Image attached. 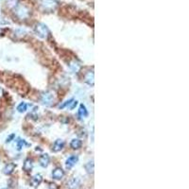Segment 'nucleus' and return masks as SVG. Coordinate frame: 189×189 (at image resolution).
Instances as JSON below:
<instances>
[{
	"mask_svg": "<svg viewBox=\"0 0 189 189\" xmlns=\"http://www.w3.org/2000/svg\"><path fill=\"white\" fill-rule=\"evenodd\" d=\"M34 31L40 38H43V39H46L49 35L48 28L43 23H38L37 25L34 27Z\"/></svg>",
	"mask_w": 189,
	"mask_h": 189,
	"instance_id": "1",
	"label": "nucleus"
},
{
	"mask_svg": "<svg viewBox=\"0 0 189 189\" xmlns=\"http://www.w3.org/2000/svg\"><path fill=\"white\" fill-rule=\"evenodd\" d=\"M41 4L45 8V10H55L58 6V2L56 0H41Z\"/></svg>",
	"mask_w": 189,
	"mask_h": 189,
	"instance_id": "2",
	"label": "nucleus"
},
{
	"mask_svg": "<svg viewBox=\"0 0 189 189\" xmlns=\"http://www.w3.org/2000/svg\"><path fill=\"white\" fill-rule=\"evenodd\" d=\"M53 99H54V97L50 92H45L41 97V100L45 105H50L53 102Z\"/></svg>",
	"mask_w": 189,
	"mask_h": 189,
	"instance_id": "3",
	"label": "nucleus"
},
{
	"mask_svg": "<svg viewBox=\"0 0 189 189\" xmlns=\"http://www.w3.org/2000/svg\"><path fill=\"white\" fill-rule=\"evenodd\" d=\"M64 171L61 167H57L52 171V178L54 180H62L64 177Z\"/></svg>",
	"mask_w": 189,
	"mask_h": 189,
	"instance_id": "4",
	"label": "nucleus"
},
{
	"mask_svg": "<svg viewBox=\"0 0 189 189\" xmlns=\"http://www.w3.org/2000/svg\"><path fill=\"white\" fill-rule=\"evenodd\" d=\"M16 14L21 19L26 18L27 16H28V10L25 7H23V6H19V7L16 9Z\"/></svg>",
	"mask_w": 189,
	"mask_h": 189,
	"instance_id": "5",
	"label": "nucleus"
},
{
	"mask_svg": "<svg viewBox=\"0 0 189 189\" xmlns=\"http://www.w3.org/2000/svg\"><path fill=\"white\" fill-rule=\"evenodd\" d=\"M79 161V157L77 156V155H72V156H70L68 157V159L66 160L65 162V164H66V167L69 169V168H72L74 165L78 163Z\"/></svg>",
	"mask_w": 189,
	"mask_h": 189,
	"instance_id": "6",
	"label": "nucleus"
},
{
	"mask_svg": "<svg viewBox=\"0 0 189 189\" xmlns=\"http://www.w3.org/2000/svg\"><path fill=\"white\" fill-rule=\"evenodd\" d=\"M43 182V176L41 174H36L32 177V179L31 180V185L33 187H37L38 185H41V182Z\"/></svg>",
	"mask_w": 189,
	"mask_h": 189,
	"instance_id": "7",
	"label": "nucleus"
},
{
	"mask_svg": "<svg viewBox=\"0 0 189 189\" xmlns=\"http://www.w3.org/2000/svg\"><path fill=\"white\" fill-rule=\"evenodd\" d=\"M64 147V141L62 140V139H57L54 144H53V147H52V150L55 151V152H58L60 151L63 149Z\"/></svg>",
	"mask_w": 189,
	"mask_h": 189,
	"instance_id": "8",
	"label": "nucleus"
},
{
	"mask_svg": "<svg viewBox=\"0 0 189 189\" xmlns=\"http://www.w3.org/2000/svg\"><path fill=\"white\" fill-rule=\"evenodd\" d=\"M39 162H40V164L42 165L43 167H46L47 165H48L49 162H50L49 155L47 154V153H45V154H42V155L40 156Z\"/></svg>",
	"mask_w": 189,
	"mask_h": 189,
	"instance_id": "9",
	"label": "nucleus"
},
{
	"mask_svg": "<svg viewBox=\"0 0 189 189\" xmlns=\"http://www.w3.org/2000/svg\"><path fill=\"white\" fill-rule=\"evenodd\" d=\"M15 167H16V165L13 163H10L8 164H6L5 167L3 168V173L6 175H10L14 171Z\"/></svg>",
	"mask_w": 189,
	"mask_h": 189,
	"instance_id": "10",
	"label": "nucleus"
},
{
	"mask_svg": "<svg viewBox=\"0 0 189 189\" xmlns=\"http://www.w3.org/2000/svg\"><path fill=\"white\" fill-rule=\"evenodd\" d=\"M32 167H33V163L31 159H27V160H25L24 164H23L24 171H26V172H31L32 170Z\"/></svg>",
	"mask_w": 189,
	"mask_h": 189,
	"instance_id": "11",
	"label": "nucleus"
},
{
	"mask_svg": "<svg viewBox=\"0 0 189 189\" xmlns=\"http://www.w3.org/2000/svg\"><path fill=\"white\" fill-rule=\"evenodd\" d=\"M67 185H68V187L70 189H76L80 185V181L78 178H73L72 180L69 181V182Z\"/></svg>",
	"mask_w": 189,
	"mask_h": 189,
	"instance_id": "12",
	"label": "nucleus"
},
{
	"mask_svg": "<svg viewBox=\"0 0 189 189\" xmlns=\"http://www.w3.org/2000/svg\"><path fill=\"white\" fill-rule=\"evenodd\" d=\"M81 145H82V142L80 139H73L72 141H71V143H70V146H71V147H72L73 150L80 149Z\"/></svg>",
	"mask_w": 189,
	"mask_h": 189,
	"instance_id": "13",
	"label": "nucleus"
},
{
	"mask_svg": "<svg viewBox=\"0 0 189 189\" xmlns=\"http://www.w3.org/2000/svg\"><path fill=\"white\" fill-rule=\"evenodd\" d=\"M85 82L89 85H92V86L94 85V73L93 72H89L85 76Z\"/></svg>",
	"mask_w": 189,
	"mask_h": 189,
	"instance_id": "14",
	"label": "nucleus"
},
{
	"mask_svg": "<svg viewBox=\"0 0 189 189\" xmlns=\"http://www.w3.org/2000/svg\"><path fill=\"white\" fill-rule=\"evenodd\" d=\"M79 115L80 117H86L88 115V112H87L86 107L83 104H81L79 108Z\"/></svg>",
	"mask_w": 189,
	"mask_h": 189,
	"instance_id": "15",
	"label": "nucleus"
},
{
	"mask_svg": "<svg viewBox=\"0 0 189 189\" xmlns=\"http://www.w3.org/2000/svg\"><path fill=\"white\" fill-rule=\"evenodd\" d=\"M85 169L87 170L88 173H94V163H93V161L88 162L85 164Z\"/></svg>",
	"mask_w": 189,
	"mask_h": 189,
	"instance_id": "16",
	"label": "nucleus"
},
{
	"mask_svg": "<svg viewBox=\"0 0 189 189\" xmlns=\"http://www.w3.org/2000/svg\"><path fill=\"white\" fill-rule=\"evenodd\" d=\"M27 109H28V105L25 102H21L18 105V107H17V110H18L19 113H24V112L27 111Z\"/></svg>",
	"mask_w": 189,
	"mask_h": 189,
	"instance_id": "17",
	"label": "nucleus"
},
{
	"mask_svg": "<svg viewBox=\"0 0 189 189\" xmlns=\"http://www.w3.org/2000/svg\"><path fill=\"white\" fill-rule=\"evenodd\" d=\"M70 67H71V69H72L75 73H77L80 70V65L77 63H72L70 64Z\"/></svg>",
	"mask_w": 189,
	"mask_h": 189,
	"instance_id": "18",
	"label": "nucleus"
},
{
	"mask_svg": "<svg viewBox=\"0 0 189 189\" xmlns=\"http://www.w3.org/2000/svg\"><path fill=\"white\" fill-rule=\"evenodd\" d=\"M24 144H25V141H24V140H21V139L18 140V142H17V147H18V150H19L23 147Z\"/></svg>",
	"mask_w": 189,
	"mask_h": 189,
	"instance_id": "19",
	"label": "nucleus"
},
{
	"mask_svg": "<svg viewBox=\"0 0 189 189\" xmlns=\"http://www.w3.org/2000/svg\"><path fill=\"white\" fill-rule=\"evenodd\" d=\"M14 136H15L14 134H10V136L7 138V140H6V142H7V143H10V142L11 141V139H13V138H14Z\"/></svg>",
	"mask_w": 189,
	"mask_h": 189,
	"instance_id": "20",
	"label": "nucleus"
},
{
	"mask_svg": "<svg viewBox=\"0 0 189 189\" xmlns=\"http://www.w3.org/2000/svg\"><path fill=\"white\" fill-rule=\"evenodd\" d=\"M1 94H2V89L0 88V96H1Z\"/></svg>",
	"mask_w": 189,
	"mask_h": 189,
	"instance_id": "21",
	"label": "nucleus"
},
{
	"mask_svg": "<svg viewBox=\"0 0 189 189\" xmlns=\"http://www.w3.org/2000/svg\"><path fill=\"white\" fill-rule=\"evenodd\" d=\"M0 32H1V29H0Z\"/></svg>",
	"mask_w": 189,
	"mask_h": 189,
	"instance_id": "22",
	"label": "nucleus"
},
{
	"mask_svg": "<svg viewBox=\"0 0 189 189\" xmlns=\"http://www.w3.org/2000/svg\"><path fill=\"white\" fill-rule=\"evenodd\" d=\"M3 189H6V188H3Z\"/></svg>",
	"mask_w": 189,
	"mask_h": 189,
	"instance_id": "23",
	"label": "nucleus"
}]
</instances>
